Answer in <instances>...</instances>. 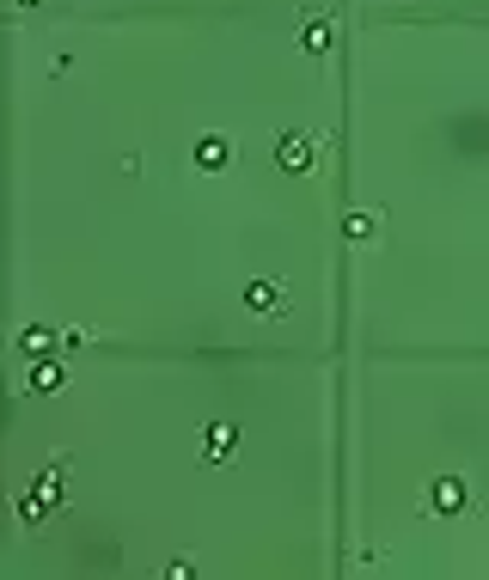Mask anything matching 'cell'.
I'll use <instances>...</instances> for the list:
<instances>
[{
    "label": "cell",
    "mask_w": 489,
    "mask_h": 580,
    "mask_svg": "<svg viewBox=\"0 0 489 580\" xmlns=\"http://www.w3.org/2000/svg\"><path fill=\"white\" fill-rule=\"evenodd\" d=\"M62 495H68V489H62V471H43V477L31 482V495H25V501H19V519H43V513H56L62 508Z\"/></svg>",
    "instance_id": "cell-1"
},
{
    "label": "cell",
    "mask_w": 489,
    "mask_h": 580,
    "mask_svg": "<svg viewBox=\"0 0 489 580\" xmlns=\"http://www.w3.org/2000/svg\"><path fill=\"white\" fill-rule=\"evenodd\" d=\"M465 501H471L465 477H434L428 489H422V513H459Z\"/></svg>",
    "instance_id": "cell-2"
},
{
    "label": "cell",
    "mask_w": 489,
    "mask_h": 580,
    "mask_svg": "<svg viewBox=\"0 0 489 580\" xmlns=\"http://www.w3.org/2000/svg\"><path fill=\"white\" fill-rule=\"evenodd\" d=\"M276 166H281V171H313V141L287 129V135L276 141Z\"/></svg>",
    "instance_id": "cell-3"
},
{
    "label": "cell",
    "mask_w": 489,
    "mask_h": 580,
    "mask_svg": "<svg viewBox=\"0 0 489 580\" xmlns=\"http://www.w3.org/2000/svg\"><path fill=\"white\" fill-rule=\"evenodd\" d=\"M233 446H239V428H233V422H214L209 434H202V452H209L214 465H227V458H233Z\"/></svg>",
    "instance_id": "cell-4"
},
{
    "label": "cell",
    "mask_w": 489,
    "mask_h": 580,
    "mask_svg": "<svg viewBox=\"0 0 489 580\" xmlns=\"http://www.w3.org/2000/svg\"><path fill=\"white\" fill-rule=\"evenodd\" d=\"M227 159H233V141H227V135H202V141H196V166H202V171H220Z\"/></svg>",
    "instance_id": "cell-5"
},
{
    "label": "cell",
    "mask_w": 489,
    "mask_h": 580,
    "mask_svg": "<svg viewBox=\"0 0 489 580\" xmlns=\"http://www.w3.org/2000/svg\"><path fill=\"white\" fill-rule=\"evenodd\" d=\"M300 49H306V55H324V49H330V19H324V13H313V19L300 25Z\"/></svg>",
    "instance_id": "cell-6"
},
{
    "label": "cell",
    "mask_w": 489,
    "mask_h": 580,
    "mask_svg": "<svg viewBox=\"0 0 489 580\" xmlns=\"http://www.w3.org/2000/svg\"><path fill=\"white\" fill-rule=\"evenodd\" d=\"M343 233H349L355 244H373L380 239V214H373V208H355L349 220H343Z\"/></svg>",
    "instance_id": "cell-7"
},
{
    "label": "cell",
    "mask_w": 489,
    "mask_h": 580,
    "mask_svg": "<svg viewBox=\"0 0 489 580\" xmlns=\"http://www.w3.org/2000/svg\"><path fill=\"white\" fill-rule=\"evenodd\" d=\"M244 300H251V311H263V318H270V311H281V281H251V287H244Z\"/></svg>",
    "instance_id": "cell-8"
},
{
    "label": "cell",
    "mask_w": 489,
    "mask_h": 580,
    "mask_svg": "<svg viewBox=\"0 0 489 580\" xmlns=\"http://www.w3.org/2000/svg\"><path fill=\"white\" fill-rule=\"evenodd\" d=\"M31 391H37V397H49V391H62V367H56L49 354H43V361L31 367Z\"/></svg>",
    "instance_id": "cell-9"
},
{
    "label": "cell",
    "mask_w": 489,
    "mask_h": 580,
    "mask_svg": "<svg viewBox=\"0 0 489 580\" xmlns=\"http://www.w3.org/2000/svg\"><path fill=\"white\" fill-rule=\"evenodd\" d=\"M19 348H25V354H37V361H43L49 348H62V337H56V330H43V324H31V330L19 337Z\"/></svg>",
    "instance_id": "cell-10"
}]
</instances>
